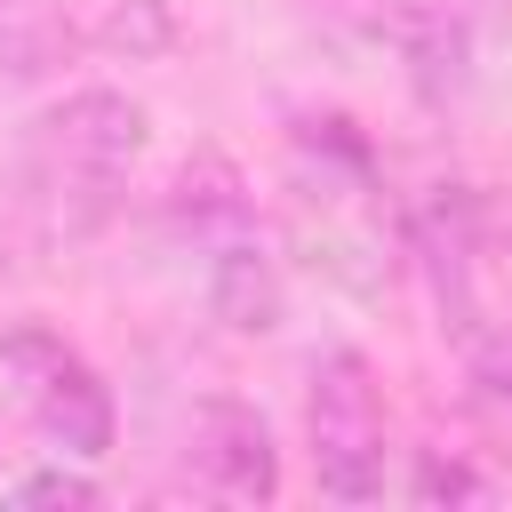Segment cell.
Listing matches in <instances>:
<instances>
[{"label":"cell","mask_w":512,"mask_h":512,"mask_svg":"<svg viewBox=\"0 0 512 512\" xmlns=\"http://www.w3.org/2000/svg\"><path fill=\"white\" fill-rule=\"evenodd\" d=\"M464 368H472L480 400L512 408V320H480V328L464 336Z\"/></svg>","instance_id":"ba28073f"},{"label":"cell","mask_w":512,"mask_h":512,"mask_svg":"<svg viewBox=\"0 0 512 512\" xmlns=\"http://www.w3.org/2000/svg\"><path fill=\"white\" fill-rule=\"evenodd\" d=\"M184 464L232 504H272L280 488V448L248 400H200L184 424Z\"/></svg>","instance_id":"277c9868"},{"label":"cell","mask_w":512,"mask_h":512,"mask_svg":"<svg viewBox=\"0 0 512 512\" xmlns=\"http://www.w3.org/2000/svg\"><path fill=\"white\" fill-rule=\"evenodd\" d=\"M312 472L336 504H368L384 496V400H376V368L360 352H320L312 360Z\"/></svg>","instance_id":"7a4b0ae2"},{"label":"cell","mask_w":512,"mask_h":512,"mask_svg":"<svg viewBox=\"0 0 512 512\" xmlns=\"http://www.w3.org/2000/svg\"><path fill=\"white\" fill-rule=\"evenodd\" d=\"M168 216L200 240V248H224V240H248L256 232V208H248V184L224 152H192L176 168V192H168Z\"/></svg>","instance_id":"5b68a950"},{"label":"cell","mask_w":512,"mask_h":512,"mask_svg":"<svg viewBox=\"0 0 512 512\" xmlns=\"http://www.w3.org/2000/svg\"><path fill=\"white\" fill-rule=\"evenodd\" d=\"M136 152H144V104H128L120 88H80L48 104L24 136V208L40 216L48 240H80L112 208Z\"/></svg>","instance_id":"6da1fadb"},{"label":"cell","mask_w":512,"mask_h":512,"mask_svg":"<svg viewBox=\"0 0 512 512\" xmlns=\"http://www.w3.org/2000/svg\"><path fill=\"white\" fill-rule=\"evenodd\" d=\"M488 240H496V248H504V256H496V264H504V280H512V216H504V208H488Z\"/></svg>","instance_id":"7c38bea8"},{"label":"cell","mask_w":512,"mask_h":512,"mask_svg":"<svg viewBox=\"0 0 512 512\" xmlns=\"http://www.w3.org/2000/svg\"><path fill=\"white\" fill-rule=\"evenodd\" d=\"M208 312L232 336H272L280 328V264L264 256V240H224L208 248Z\"/></svg>","instance_id":"8992f818"},{"label":"cell","mask_w":512,"mask_h":512,"mask_svg":"<svg viewBox=\"0 0 512 512\" xmlns=\"http://www.w3.org/2000/svg\"><path fill=\"white\" fill-rule=\"evenodd\" d=\"M104 40L112 48H168V8L160 0H128V8H112V24H104Z\"/></svg>","instance_id":"9c48e42d"},{"label":"cell","mask_w":512,"mask_h":512,"mask_svg":"<svg viewBox=\"0 0 512 512\" xmlns=\"http://www.w3.org/2000/svg\"><path fill=\"white\" fill-rule=\"evenodd\" d=\"M0 368H8L24 416L40 424L48 448H64V456H104L112 448V392L96 384V368L64 336H48L40 320H24V328L0 336Z\"/></svg>","instance_id":"3957f363"},{"label":"cell","mask_w":512,"mask_h":512,"mask_svg":"<svg viewBox=\"0 0 512 512\" xmlns=\"http://www.w3.org/2000/svg\"><path fill=\"white\" fill-rule=\"evenodd\" d=\"M16 504H96V480L56 464V472H32V480L16 488Z\"/></svg>","instance_id":"8fae6325"},{"label":"cell","mask_w":512,"mask_h":512,"mask_svg":"<svg viewBox=\"0 0 512 512\" xmlns=\"http://www.w3.org/2000/svg\"><path fill=\"white\" fill-rule=\"evenodd\" d=\"M408 488H416V504H472V496H488V488H480L464 464H440V456H424Z\"/></svg>","instance_id":"30bf717a"},{"label":"cell","mask_w":512,"mask_h":512,"mask_svg":"<svg viewBox=\"0 0 512 512\" xmlns=\"http://www.w3.org/2000/svg\"><path fill=\"white\" fill-rule=\"evenodd\" d=\"M320 32H336V40H360V48H392V56H408L416 48V32L432 24V8L424 0H296Z\"/></svg>","instance_id":"52a82bcc"}]
</instances>
